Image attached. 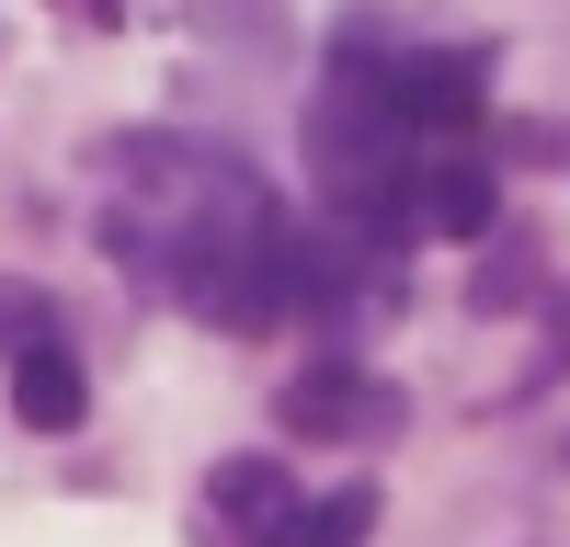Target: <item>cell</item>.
I'll return each instance as SVG.
<instances>
[{
    "instance_id": "30bf717a",
    "label": "cell",
    "mask_w": 570,
    "mask_h": 547,
    "mask_svg": "<svg viewBox=\"0 0 570 547\" xmlns=\"http://www.w3.org/2000/svg\"><path fill=\"white\" fill-rule=\"evenodd\" d=\"M548 365H570V319H559V354H548Z\"/></svg>"
},
{
    "instance_id": "277c9868",
    "label": "cell",
    "mask_w": 570,
    "mask_h": 547,
    "mask_svg": "<svg viewBox=\"0 0 570 547\" xmlns=\"http://www.w3.org/2000/svg\"><path fill=\"white\" fill-rule=\"evenodd\" d=\"M411 228H434V240H480V228H491V160H468V149L411 160Z\"/></svg>"
},
{
    "instance_id": "5b68a950",
    "label": "cell",
    "mask_w": 570,
    "mask_h": 547,
    "mask_svg": "<svg viewBox=\"0 0 570 547\" xmlns=\"http://www.w3.org/2000/svg\"><path fill=\"white\" fill-rule=\"evenodd\" d=\"M376 80H389V103H400L422 137H456V126H480V69H468V58H389Z\"/></svg>"
},
{
    "instance_id": "7a4b0ae2",
    "label": "cell",
    "mask_w": 570,
    "mask_h": 547,
    "mask_svg": "<svg viewBox=\"0 0 570 547\" xmlns=\"http://www.w3.org/2000/svg\"><path fill=\"white\" fill-rule=\"evenodd\" d=\"M274 410H285V434H343V445H376V434L411 422V399H400L389 377H354V365H320V377H297Z\"/></svg>"
},
{
    "instance_id": "ba28073f",
    "label": "cell",
    "mask_w": 570,
    "mask_h": 547,
    "mask_svg": "<svg viewBox=\"0 0 570 547\" xmlns=\"http://www.w3.org/2000/svg\"><path fill=\"white\" fill-rule=\"evenodd\" d=\"M537 297V251L502 240V262H480V286H468V308H525Z\"/></svg>"
},
{
    "instance_id": "9c48e42d",
    "label": "cell",
    "mask_w": 570,
    "mask_h": 547,
    "mask_svg": "<svg viewBox=\"0 0 570 547\" xmlns=\"http://www.w3.org/2000/svg\"><path fill=\"white\" fill-rule=\"evenodd\" d=\"M58 331V308H46L35 286H12V274H0V354H23V342H46Z\"/></svg>"
},
{
    "instance_id": "3957f363",
    "label": "cell",
    "mask_w": 570,
    "mask_h": 547,
    "mask_svg": "<svg viewBox=\"0 0 570 547\" xmlns=\"http://www.w3.org/2000/svg\"><path fill=\"white\" fill-rule=\"evenodd\" d=\"M206 501L228 514V536L240 547H297V479L274 468V456H217V479H206Z\"/></svg>"
},
{
    "instance_id": "8992f818",
    "label": "cell",
    "mask_w": 570,
    "mask_h": 547,
    "mask_svg": "<svg viewBox=\"0 0 570 547\" xmlns=\"http://www.w3.org/2000/svg\"><path fill=\"white\" fill-rule=\"evenodd\" d=\"M12 410H23V434H80V410H91V377H80V354L46 331L12 354Z\"/></svg>"
},
{
    "instance_id": "6da1fadb",
    "label": "cell",
    "mask_w": 570,
    "mask_h": 547,
    "mask_svg": "<svg viewBox=\"0 0 570 547\" xmlns=\"http://www.w3.org/2000/svg\"><path fill=\"white\" fill-rule=\"evenodd\" d=\"M411 160H422V126L389 103V80L376 58H331L320 91H308V171H320V206L365 228V240H389L411 228Z\"/></svg>"
},
{
    "instance_id": "52a82bcc",
    "label": "cell",
    "mask_w": 570,
    "mask_h": 547,
    "mask_svg": "<svg viewBox=\"0 0 570 547\" xmlns=\"http://www.w3.org/2000/svg\"><path fill=\"white\" fill-rule=\"evenodd\" d=\"M365 536H376V490H365V479L297 514V547H365Z\"/></svg>"
}]
</instances>
